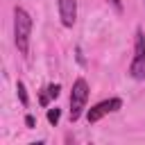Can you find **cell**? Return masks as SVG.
I'll return each instance as SVG.
<instances>
[{
  "label": "cell",
  "instance_id": "obj_1",
  "mask_svg": "<svg viewBox=\"0 0 145 145\" xmlns=\"http://www.w3.org/2000/svg\"><path fill=\"white\" fill-rule=\"evenodd\" d=\"M29 36H32V16L23 7H16L14 9V43L20 54L29 52Z\"/></svg>",
  "mask_w": 145,
  "mask_h": 145
},
{
  "label": "cell",
  "instance_id": "obj_2",
  "mask_svg": "<svg viewBox=\"0 0 145 145\" xmlns=\"http://www.w3.org/2000/svg\"><path fill=\"white\" fill-rule=\"evenodd\" d=\"M129 77L136 82L145 79V34L140 27L136 29V36H134V57L129 63Z\"/></svg>",
  "mask_w": 145,
  "mask_h": 145
},
{
  "label": "cell",
  "instance_id": "obj_3",
  "mask_svg": "<svg viewBox=\"0 0 145 145\" xmlns=\"http://www.w3.org/2000/svg\"><path fill=\"white\" fill-rule=\"evenodd\" d=\"M88 84L84 77H77L75 84H72V91H70V120H79L84 109H86V102H88Z\"/></svg>",
  "mask_w": 145,
  "mask_h": 145
},
{
  "label": "cell",
  "instance_id": "obj_4",
  "mask_svg": "<svg viewBox=\"0 0 145 145\" xmlns=\"http://www.w3.org/2000/svg\"><path fill=\"white\" fill-rule=\"evenodd\" d=\"M120 106H122V100H120V97H109V100H102V102H97L95 106H91V109L86 111V120L93 125V122L102 120L104 116L116 113Z\"/></svg>",
  "mask_w": 145,
  "mask_h": 145
},
{
  "label": "cell",
  "instance_id": "obj_5",
  "mask_svg": "<svg viewBox=\"0 0 145 145\" xmlns=\"http://www.w3.org/2000/svg\"><path fill=\"white\" fill-rule=\"evenodd\" d=\"M59 7V18L63 27H72L77 20V0H57Z\"/></svg>",
  "mask_w": 145,
  "mask_h": 145
},
{
  "label": "cell",
  "instance_id": "obj_6",
  "mask_svg": "<svg viewBox=\"0 0 145 145\" xmlns=\"http://www.w3.org/2000/svg\"><path fill=\"white\" fill-rule=\"evenodd\" d=\"M16 95H18V100H20L23 106L29 104V97H27V91H25V84L23 82H16Z\"/></svg>",
  "mask_w": 145,
  "mask_h": 145
},
{
  "label": "cell",
  "instance_id": "obj_7",
  "mask_svg": "<svg viewBox=\"0 0 145 145\" xmlns=\"http://www.w3.org/2000/svg\"><path fill=\"white\" fill-rule=\"evenodd\" d=\"M59 118H61V109H57V106L48 109V122H50V125H57Z\"/></svg>",
  "mask_w": 145,
  "mask_h": 145
},
{
  "label": "cell",
  "instance_id": "obj_8",
  "mask_svg": "<svg viewBox=\"0 0 145 145\" xmlns=\"http://www.w3.org/2000/svg\"><path fill=\"white\" fill-rule=\"evenodd\" d=\"M59 91H61V86H59V84H50V86H45V93H48V97H50V100H54V97L59 95Z\"/></svg>",
  "mask_w": 145,
  "mask_h": 145
},
{
  "label": "cell",
  "instance_id": "obj_9",
  "mask_svg": "<svg viewBox=\"0 0 145 145\" xmlns=\"http://www.w3.org/2000/svg\"><path fill=\"white\" fill-rule=\"evenodd\" d=\"M25 125L27 127H34V116H25Z\"/></svg>",
  "mask_w": 145,
  "mask_h": 145
}]
</instances>
